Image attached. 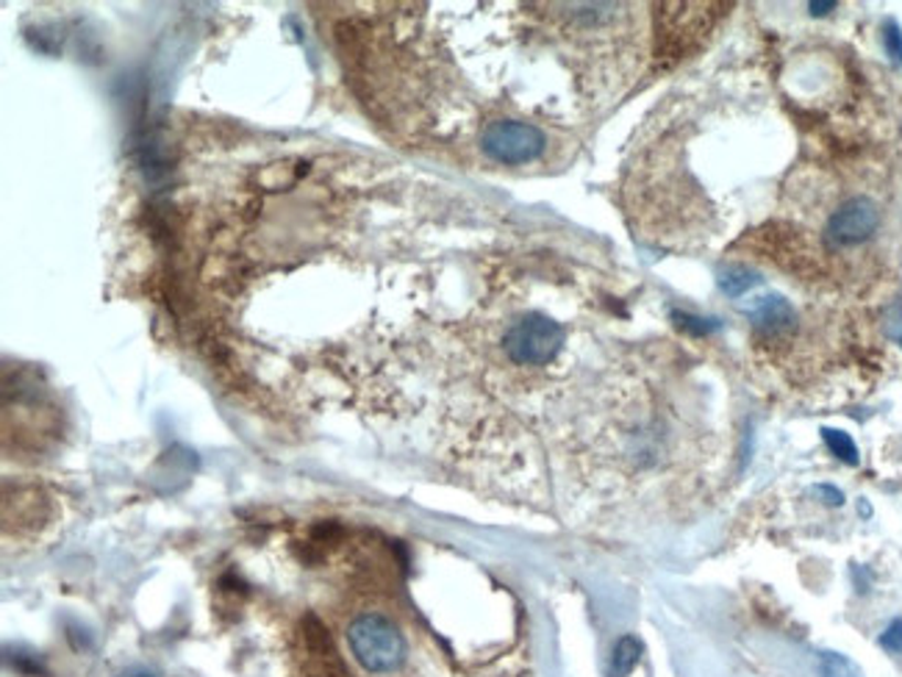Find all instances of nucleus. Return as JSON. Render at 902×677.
<instances>
[{"mask_svg":"<svg viewBox=\"0 0 902 677\" xmlns=\"http://www.w3.org/2000/svg\"><path fill=\"white\" fill-rule=\"evenodd\" d=\"M747 317L750 322L766 336H781L797 325V314H794L792 303L783 300V297L777 295L758 297V300L747 308Z\"/></svg>","mask_w":902,"mask_h":677,"instance_id":"obj_5","label":"nucleus"},{"mask_svg":"<svg viewBox=\"0 0 902 677\" xmlns=\"http://www.w3.org/2000/svg\"><path fill=\"white\" fill-rule=\"evenodd\" d=\"M717 281H720V286H722V292H725V295L742 297L744 292L753 289V286L758 284L761 278L750 267H742V264H731V267L722 269L720 278H717Z\"/></svg>","mask_w":902,"mask_h":677,"instance_id":"obj_7","label":"nucleus"},{"mask_svg":"<svg viewBox=\"0 0 902 677\" xmlns=\"http://www.w3.org/2000/svg\"><path fill=\"white\" fill-rule=\"evenodd\" d=\"M880 644H883L889 653H902V620H894L885 627V633L880 636Z\"/></svg>","mask_w":902,"mask_h":677,"instance_id":"obj_11","label":"nucleus"},{"mask_svg":"<svg viewBox=\"0 0 902 677\" xmlns=\"http://www.w3.org/2000/svg\"><path fill=\"white\" fill-rule=\"evenodd\" d=\"M880 211L869 198H850L830 214L825 236L834 247H852L878 231Z\"/></svg>","mask_w":902,"mask_h":677,"instance_id":"obj_4","label":"nucleus"},{"mask_svg":"<svg viewBox=\"0 0 902 677\" xmlns=\"http://www.w3.org/2000/svg\"><path fill=\"white\" fill-rule=\"evenodd\" d=\"M885 51L891 53V59L902 64V31L896 23L885 25Z\"/></svg>","mask_w":902,"mask_h":677,"instance_id":"obj_12","label":"nucleus"},{"mask_svg":"<svg viewBox=\"0 0 902 677\" xmlns=\"http://www.w3.org/2000/svg\"><path fill=\"white\" fill-rule=\"evenodd\" d=\"M348 642L356 660L375 675L400 669L408 653L403 633L381 614H361L359 620L350 622Z\"/></svg>","mask_w":902,"mask_h":677,"instance_id":"obj_1","label":"nucleus"},{"mask_svg":"<svg viewBox=\"0 0 902 677\" xmlns=\"http://www.w3.org/2000/svg\"><path fill=\"white\" fill-rule=\"evenodd\" d=\"M131 677H150V675H131Z\"/></svg>","mask_w":902,"mask_h":677,"instance_id":"obj_15","label":"nucleus"},{"mask_svg":"<svg viewBox=\"0 0 902 677\" xmlns=\"http://www.w3.org/2000/svg\"><path fill=\"white\" fill-rule=\"evenodd\" d=\"M641 655V642L636 636H623L614 647L612 658V677H628L636 669Z\"/></svg>","mask_w":902,"mask_h":677,"instance_id":"obj_6","label":"nucleus"},{"mask_svg":"<svg viewBox=\"0 0 902 677\" xmlns=\"http://www.w3.org/2000/svg\"><path fill=\"white\" fill-rule=\"evenodd\" d=\"M808 9H811L814 18H823V14H828L830 9H836V3H834V0H823V3H817V0H814V3H808Z\"/></svg>","mask_w":902,"mask_h":677,"instance_id":"obj_14","label":"nucleus"},{"mask_svg":"<svg viewBox=\"0 0 902 677\" xmlns=\"http://www.w3.org/2000/svg\"><path fill=\"white\" fill-rule=\"evenodd\" d=\"M819 671H823V677H863V671L847 655L839 653L819 655Z\"/></svg>","mask_w":902,"mask_h":677,"instance_id":"obj_9","label":"nucleus"},{"mask_svg":"<svg viewBox=\"0 0 902 677\" xmlns=\"http://www.w3.org/2000/svg\"><path fill=\"white\" fill-rule=\"evenodd\" d=\"M564 328L544 314H528L517 319L506 334V353L520 367H544L559 356L564 345Z\"/></svg>","mask_w":902,"mask_h":677,"instance_id":"obj_2","label":"nucleus"},{"mask_svg":"<svg viewBox=\"0 0 902 677\" xmlns=\"http://www.w3.org/2000/svg\"><path fill=\"white\" fill-rule=\"evenodd\" d=\"M823 438H825V444H828L830 453H834L836 458H841L845 464H858V447H856V442L850 438V433L834 431V427H825Z\"/></svg>","mask_w":902,"mask_h":677,"instance_id":"obj_8","label":"nucleus"},{"mask_svg":"<svg viewBox=\"0 0 902 677\" xmlns=\"http://www.w3.org/2000/svg\"><path fill=\"white\" fill-rule=\"evenodd\" d=\"M817 495L825 497V503H830V506H841L845 503V495L839 489H834V486H817Z\"/></svg>","mask_w":902,"mask_h":677,"instance_id":"obj_13","label":"nucleus"},{"mask_svg":"<svg viewBox=\"0 0 902 677\" xmlns=\"http://www.w3.org/2000/svg\"><path fill=\"white\" fill-rule=\"evenodd\" d=\"M675 319L680 322V328L691 330V334H711V330H717L720 325L714 322V319H703V317H691V314H672Z\"/></svg>","mask_w":902,"mask_h":677,"instance_id":"obj_10","label":"nucleus"},{"mask_svg":"<svg viewBox=\"0 0 902 677\" xmlns=\"http://www.w3.org/2000/svg\"><path fill=\"white\" fill-rule=\"evenodd\" d=\"M544 145V134L520 120H495L480 134V148L497 165H528L542 156Z\"/></svg>","mask_w":902,"mask_h":677,"instance_id":"obj_3","label":"nucleus"}]
</instances>
